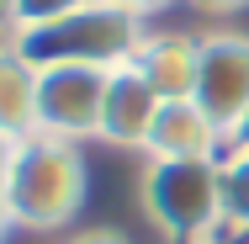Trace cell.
I'll return each mask as SVG.
<instances>
[{
	"label": "cell",
	"mask_w": 249,
	"mask_h": 244,
	"mask_svg": "<svg viewBox=\"0 0 249 244\" xmlns=\"http://www.w3.org/2000/svg\"><path fill=\"white\" fill-rule=\"evenodd\" d=\"M143 38H149L143 16L122 11L111 0H90L58 21L11 32V48L32 69H122V64H133Z\"/></svg>",
	"instance_id": "1"
},
{
	"label": "cell",
	"mask_w": 249,
	"mask_h": 244,
	"mask_svg": "<svg viewBox=\"0 0 249 244\" xmlns=\"http://www.w3.org/2000/svg\"><path fill=\"white\" fill-rule=\"evenodd\" d=\"M85 154L69 138H27V144L11 149V170H5V202H11V223L16 228H37L53 234L64 228L80 202H85Z\"/></svg>",
	"instance_id": "2"
},
{
	"label": "cell",
	"mask_w": 249,
	"mask_h": 244,
	"mask_svg": "<svg viewBox=\"0 0 249 244\" xmlns=\"http://www.w3.org/2000/svg\"><path fill=\"white\" fill-rule=\"evenodd\" d=\"M143 212L175 244H207L223 218V159H149Z\"/></svg>",
	"instance_id": "3"
},
{
	"label": "cell",
	"mask_w": 249,
	"mask_h": 244,
	"mask_svg": "<svg viewBox=\"0 0 249 244\" xmlns=\"http://www.w3.org/2000/svg\"><path fill=\"white\" fill-rule=\"evenodd\" d=\"M111 69H37V133L48 138H101Z\"/></svg>",
	"instance_id": "4"
},
{
	"label": "cell",
	"mask_w": 249,
	"mask_h": 244,
	"mask_svg": "<svg viewBox=\"0 0 249 244\" xmlns=\"http://www.w3.org/2000/svg\"><path fill=\"white\" fill-rule=\"evenodd\" d=\"M191 101L223 128V138L239 128V117L249 112V38L244 32H212V38H201V64H196Z\"/></svg>",
	"instance_id": "5"
},
{
	"label": "cell",
	"mask_w": 249,
	"mask_h": 244,
	"mask_svg": "<svg viewBox=\"0 0 249 244\" xmlns=\"http://www.w3.org/2000/svg\"><path fill=\"white\" fill-rule=\"evenodd\" d=\"M164 101L154 96V85L133 69H111L106 80V106H101V138L117 149H149V133H154V117H159Z\"/></svg>",
	"instance_id": "6"
},
{
	"label": "cell",
	"mask_w": 249,
	"mask_h": 244,
	"mask_svg": "<svg viewBox=\"0 0 249 244\" xmlns=\"http://www.w3.org/2000/svg\"><path fill=\"white\" fill-rule=\"evenodd\" d=\"M228 138L196 101H164L149 133V159H223Z\"/></svg>",
	"instance_id": "7"
},
{
	"label": "cell",
	"mask_w": 249,
	"mask_h": 244,
	"mask_svg": "<svg viewBox=\"0 0 249 244\" xmlns=\"http://www.w3.org/2000/svg\"><path fill=\"white\" fill-rule=\"evenodd\" d=\"M196 64H201V38H186V32H149L133 53V69L154 85L159 101H191Z\"/></svg>",
	"instance_id": "8"
},
{
	"label": "cell",
	"mask_w": 249,
	"mask_h": 244,
	"mask_svg": "<svg viewBox=\"0 0 249 244\" xmlns=\"http://www.w3.org/2000/svg\"><path fill=\"white\" fill-rule=\"evenodd\" d=\"M37 138V69L21 53L0 48V144H27Z\"/></svg>",
	"instance_id": "9"
},
{
	"label": "cell",
	"mask_w": 249,
	"mask_h": 244,
	"mask_svg": "<svg viewBox=\"0 0 249 244\" xmlns=\"http://www.w3.org/2000/svg\"><path fill=\"white\" fill-rule=\"evenodd\" d=\"M223 218L233 234H249V149L223 154Z\"/></svg>",
	"instance_id": "10"
},
{
	"label": "cell",
	"mask_w": 249,
	"mask_h": 244,
	"mask_svg": "<svg viewBox=\"0 0 249 244\" xmlns=\"http://www.w3.org/2000/svg\"><path fill=\"white\" fill-rule=\"evenodd\" d=\"M80 5H90V0H16V32H21V27L58 21V16H69V11H80Z\"/></svg>",
	"instance_id": "11"
},
{
	"label": "cell",
	"mask_w": 249,
	"mask_h": 244,
	"mask_svg": "<svg viewBox=\"0 0 249 244\" xmlns=\"http://www.w3.org/2000/svg\"><path fill=\"white\" fill-rule=\"evenodd\" d=\"M5 170H11V144H0V234L11 228V202H5Z\"/></svg>",
	"instance_id": "12"
},
{
	"label": "cell",
	"mask_w": 249,
	"mask_h": 244,
	"mask_svg": "<svg viewBox=\"0 0 249 244\" xmlns=\"http://www.w3.org/2000/svg\"><path fill=\"white\" fill-rule=\"evenodd\" d=\"M186 5H196V11H207V16H233V11H244L249 0H186Z\"/></svg>",
	"instance_id": "13"
},
{
	"label": "cell",
	"mask_w": 249,
	"mask_h": 244,
	"mask_svg": "<svg viewBox=\"0 0 249 244\" xmlns=\"http://www.w3.org/2000/svg\"><path fill=\"white\" fill-rule=\"evenodd\" d=\"M111 5H122V11H133V16H154V11H164V5H175V0H111Z\"/></svg>",
	"instance_id": "14"
},
{
	"label": "cell",
	"mask_w": 249,
	"mask_h": 244,
	"mask_svg": "<svg viewBox=\"0 0 249 244\" xmlns=\"http://www.w3.org/2000/svg\"><path fill=\"white\" fill-rule=\"evenodd\" d=\"M69 244H127L117 228H90V234H80V239H69Z\"/></svg>",
	"instance_id": "15"
},
{
	"label": "cell",
	"mask_w": 249,
	"mask_h": 244,
	"mask_svg": "<svg viewBox=\"0 0 249 244\" xmlns=\"http://www.w3.org/2000/svg\"><path fill=\"white\" fill-rule=\"evenodd\" d=\"M228 149H249V112L239 117V128L228 133Z\"/></svg>",
	"instance_id": "16"
},
{
	"label": "cell",
	"mask_w": 249,
	"mask_h": 244,
	"mask_svg": "<svg viewBox=\"0 0 249 244\" xmlns=\"http://www.w3.org/2000/svg\"><path fill=\"white\" fill-rule=\"evenodd\" d=\"M5 27L16 32V0H0V32H5Z\"/></svg>",
	"instance_id": "17"
}]
</instances>
